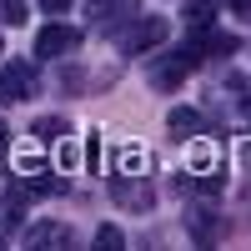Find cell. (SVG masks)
Returning <instances> with one entry per match:
<instances>
[{"instance_id":"6da1fadb","label":"cell","mask_w":251,"mask_h":251,"mask_svg":"<svg viewBox=\"0 0 251 251\" xmlns=\"http://www.w3.org/2000/svg\"><path fill=\"white\" fill-rule=\"evenodd\" d=\"M196 66H201V50H196V46L166 50V55L156 60V66H151V86H156V91H176V86H181V80L191 75Z\"/></svg>"},{"instance_id":"7a4b0ae2","label":"cell","mask_w":251,"mask_h":251,"mask_svg":"<svg viewBox=\"0 0 251 251\" xmlns=\"http://www.w3.org/2000/svg\"><path fill=\"white\" fill-rule=\"evenodd\" d=\"M35 91H40V80H35L30 60H5V66H0V96L5 100H30Z\"/></svg>"},{"instance_id":"3957f363","label":"cell","mask_w":251,"mask_h":251,"mask_svg":"<svg viewBox=\"0 0 251 251\" xmlns=\"http://www.w3.org/2000/svg\"><path fill=\"white\" fill-rule=\"evenodd\" d=\"M166 35H171V25H166L161 15H146V20H136V25L121 35V50H131V55L156 50V46H166Z\"/></svg>"},{"instance_id":"277c9868","label":"cell","mask_w":251,"mask_h":251,"mask_svg":"<svg viewBox=\"0 0 251 251\" xmlns=\"http://www.w3.org/2000/svg\"><path fill=\"white\" fill-rule=\"evenodd\" d=\"M111 196L126 206V211H151V206H156V186L141 181V176H136V181H131V176H116V181H111Z\"/></svg>"},{"instance_id":"5b68a950","label":"cell","mask_w":251,"mask_h":251,"mask_svg":"<svg viewBox=\"0 0 251 251\" xmlns=\"http://www.w3.org/2000/svg\"><path fill=\"white\" fill-rule=\"evenodd\" d=\"M75 46H80V30H75V25H46V30L35 35V55H40V60L71 55Z\"/></svg>"},{"instance_id":"8992f818","label":"cell","mask_w":251,"mask_h":251,"mask_svg":"<svg viewBox=\"0 0 251 251\" xmlns=\"http://www.w3.org/2000/svg\"><path fill=\"white\" fill-rule=\"evenodd\" d=\"M75 236L66 231L60 221H40V226H25V246H71Z\"/></svg>"},{"instance_id":"52a82bcc","label":"cell","mask_w":251,"mask_h":251,"mask_svg":"<svg viewBox=\"0 0 251 251\" xmlns=\"http://www.w3.org/2000/svg\"><path fill=\"white\" fill-rule=\"evenodd\" d=\"M136 0H91V20L96 25H116V20H131Z\"/></svg>"},{"instance_id":"ba28073f","label":"cell","mask_w":251,"mask_h":251,"mask_svg":"<svg viewBox=\"0 0 251 251\" xmlns=\"http://www.w3.org/2000/svg\"><path fill=\"white\" fill-rule=\"evenodd\" d=\"M186 226H191V236H196V241H216V236H221L216 216H211V211H201V206H191V211H186Z\"/></svg>"},{"instance_id":"9c48e42d","label":"cell","mask_w":251,"mask_h":251,"mask_svg":"<svg viewBox=\"0 0 251 251\" xmlns=\"http://www.w3.org/2000/svg\"><path fill=\"white\" fill-rule=\"evenodd\" d=\"M171 136H181V141L201 136V111H191V106H176V111H171Z\"/></svg>"},{"instance_id":"30bf717a","label":"cell","mask_w":251,"mask_h":251,"mask_svg":"<svg viewBox=\"0 0 251 251\" xmlns=\"http://www.w3.org/2000/svg\"><path fill=\"white\" fill-rule=\"evenodd\" d=\"M211 20H216L211 0H191V5H186V25H191V30H211Z\"/></svg>"},{"instance_id":"8fae6325","label":"cell","mask_w":251,"mask_h":251,"mask_svg":"<svg viewBox=\"0 0 251 251\" xmlns=\"http://www.w3.org/2000/svg\"><path fill=\"white\" fill-rule=\"evenodd\" d=\"M191 46H196L201 55H231V50H236V35H221V30H211L206 40H191Z\"/></svg>"},{"instance_id":"7c38bea8","label":"cell","mask_w":251,"mask_h":251,"mask_svg":"<svg viewBox=\"0 0 251 251\" xmlns=\"http://www.w3.org/2000/svg\"><path fill=\"white\" fill-rule=\"evenodd\" d=\"M30 131H35V141H60V136H66V121H60V116H40Z\"/></svg>"},{"instance_id":"4fadbf2b","label":"cell","mask_w":251,"mask_h":251,"mask_svg":"<svg viewBox=\"0 0 251 251\" xmlns=\"http://www.w3.org/2000/svg\"><path fill=\"white\" fill-rule=\"evenodd\" d=\"M0 20L5 25H25V0H0Z\"/></svg>"},{"instance_id":"5bb4252c","label":"cell","mask_w":251,"mask_h":251,"mask_svg":"<svg viewBox=\"0 0 251 251\" xmlns=\"http://www.w3.org/2000/svg\"><path fill=\"white\" fill-rule=\"evenodd\" d=\"M96 246H106V251L126 246V236H121V226H100V231H96Z\"/></svg>"},{"instance_id":"9a60e30c","label":"cell","mask_w":251,"mask_h":251,"mask_svg":"<svg viewBox=\"0 0 251 251\" xmlns=\"http://www.w3.org/2000/svg\"><path fill=\"white\" fill-rule=\"evenodd\" d=\"M40 5H46L50 15H60V10H71V0H40Z\"/></svg>"},{"instance_id":"2e32d148","label":"cell","mask_w":251,"mask_h":251,"mask_svg":"<svg viewBox=\"0 0 251 251\" xmlns=\"http://www.w3.org/2000/svg\"><path fill=\"white\" fill-rule=\"evenodd\" d=\"M246 121H251V96H246Z\"/></svg>"}]
</instances>
